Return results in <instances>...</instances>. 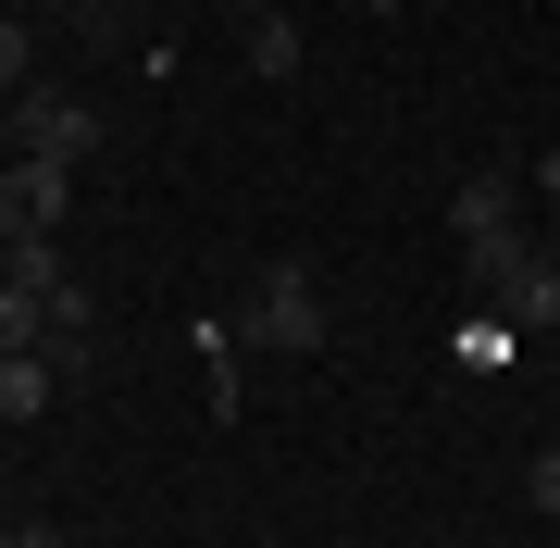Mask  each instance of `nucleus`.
<instances>
[{
  "label": "nucleus",
  "mask_w": 560,
  "mask_h": 548,
  "mask_svg": "<svg viewBox=\"0 0 560 548\" xmlns=\"http://www.w3.org/2000/svg\"><path fill=\"white\" fill-rule=\"evenodd\" d=\"M237 337H249V349H287V362L324 349V287H312V263H261V287L237 300Z\"/></svg>",
  "instance_id": "1"
},
{
  "label": "nucleus",
  "mask_w": 560,
  "mask_h": 548,
  "mask_svg": "<svg viewBox=\"0 0 560 548\" xmlns=\"http://www.w3.org/2000/svg\"><path fill=\"white\" fill-rule=\"evenodd\" d=\"M88 150H101V113L62 101V88H13V163H62L75 175Z\"/></svg>",
  "instance_id": "2"
},
{
  "label": "nucleus",
  "mask_w": 560,
  "mask_h": 548,
  "mask_svg": "<svg viewBox=\"0 0 560 548\" xmlns=\"http://www.w3.org/2000/svg\"><path fill=\"white\" fill-rule=\"evenodd\" d=\"M62 200H75L62 163H13V175H0V249H13V237H62Z\"/></svg>",
  "instance_id": "3"
},
{
  "label": "nucleus",
  "mask_w": 560,
  "mask_h": 548,
  "mask_svg": "<svg viewBox=\"0 0 560 548\" xmlns=\"http://www.w3.org/2000/svg\"><path fill=\"white\" fill-rule=\"evenodd\" d=\"M448 224H460V249H474V237H511V224H523V175H460L448 187Z\"/></svg>",
  "instance_id": "4"
},
{
  "label": "nucleus",
  "mask_w": 560,
  "mask_h": 548,
  "mask_svg": "<svg viewBox=\"0 0 560 548\" xmlns=\"http://www.w3.org/2000/svg\"><path fill=\"white\" fill-rule=\"evenodd\" d=\"M237 50H249V75H300V13H287V0H249Z\"/></svg>",
  "instance_id": "5"
},
{
  "label": "nucleus",
  "mask_w": 560,
  "mask_h": 548,
  "mask_svg": "<svg viewBox=\"0 0 560 548\" xmlns=\"http://www.w3.org/2000/svg\"><path fill=\"white\" fill-rule=\"evenodd\" d=\"M50 386H62L50 349H13V362H0V424H38V411H50Z\"/></svg>",
  "instance_id": "6"
},
{
  "label": "nucleus",
  "mask_w": 560,
  "mask_h": 548,
  "mask_svg": "<svg viewBox=\"0 0 560 548\" xmlns=\"http://www.w3.org/2000/svg\"><path fill=\"white\" fill-rule=\"evenodd\" d=\"M536 263H548V237H523V224H511V237H474V249H460V275H474L486 300H499L511 275H536Z\"/></svg>",
  "instance_id": "7"
},
{
  "label": "nucleus",
  "mask_w": 560,
  "mask_h": 548,
  "mask_svg": "<svg viewBox=\"0 0 560 548\" xmlns=\"http://www.w3.org/2000/svg\"><path fill=\"white\" fill-rule=\"evenodd\" d=\"M0 287L50 300V287H75V275H62V249H50V237H13V249H0Z\"/></svg>",
  "instance_id": "8"
},
{
  "label": "nucleus",
  "mask_w": 560,
  "mask_h": 548,
  "mask_svg": "<svg viewBox=\"0 0 560 548\" xmlns=\"http://www.w3.org/2000/svg\"><path fill=\"white\" fill-rule=\"evenodd\" d=\"M499 312H511L523 337H536V325H560V275H548V263H536V275H511V287H499Z\"/></svg>",
  "instance_id": "9"
},
{
  "label": "nucleus",
  "mask_w": 560,
  "mask_h": 548,
  "mask_svg": "<svg viewBox=\"0 0 560 548\" xmlns=\"http://www.w3.org/2000/svg\"><path fill=\"white\" fill-rule=\"evenodd\" d=\"M13 349H38V300H25V287H0V362H13Z\"/></svg>",
  "instance_id": "10"
},
{
  "label": "nucleus",
  "mask_w": 560,
  "mask_h": 548,
  "mask_svg": "<svg viewBox=\"0 0 560 548\" xmlns=\"http://www.w3.org/2000/svg\"><path fill=\"white\" fill-rule=\"evenodd\" d=\"M523 499H536L548 524H560V448H536V462H523Z\"/></svg>",
  "instance_id": "11"
},
{
  "label": "nucleus",
  "mask_w": 560,
  "mask_h": 548,
  "mask_svg": "<svg viewBox=\"0 0 560 548\" xmlns=\"http://www.w3.org/2000/svg\"><path fill=\"white\" fill-rule=\"evenodd\" d=\"M0 88H25V25L0 13Z\"/></svg>",
  "instance_id": "12"
},
{
  "label": "nucleus",
  "mask_w": 560,
  "mask_h": 548,
  "mask_svg": "<svg viewBox=\"0 0 560 548\" xmlns=\"http://www.w3.org/2000/svg\"><path fill=\"white\" fill-rule=\"evenodd\" d=\"M523 187H536V200L560 212V150H548V163H523Z\"/></svg>",
  "instance_id": "13"
},
{
  "label": "nucleus",
  "mask_w": 560,
  "mask_h": 548,
  "mask_svg": "<svg viewBox=\"0 0 560 548\" xmlns=\"http://www.w3.org/2000/svg\"><path fill=\"white\" fill-rule=\"evenodd\" d=\"M62 13H88V25H113V13H125V0H62Z\"/></svg>",
  "instance_id": "14"
},
{
  "label": "nucleus",
  "mask_w": 560,
  "mask_h": 548,
  "mask_svg": "<svg viewBox=\"0 0 560 548\" xmlns=\"http://www.w3.org/2000/svg\"><path fill=\"white\" fill-rule=\"evenodd\" d=\"M361 13H411V0H361Z\"/></svg>",
  "instance_id": "15"
},
{
  "label": "nucleus",
  "mask_w": 560,
  "mask_h": 548,
  "mask_svg": "<svg viewBox=\"0 0 560 548\" xmlns=\"http://www.w3.org/2000/svg\"><path fill=\"white\" fill-rule=\"evenodd\" d=\"M548 275H560V224H548Z\"/></svg>",
  "instance_id": "16"
},
{
  "label": "nucleus",
  "mask_w": 560,
  "mask_h": 548,
  "mask_svg": "<svg viewBox=\"0 0 560 548\" xmlns=\"http://www.w3.org/2000/svg\"><path fill=\"white\" fill-rule=\"evenodd\" d=\"M0 548H25V524H0Z\"/></svg>",
  "instance_id": "17"
},
{
  "label": "nucleus",
  "mask_w": 560,
  "mask_h": 548,
  "mask_svg": "<svg viewBox=\"0 0 560 548\" xmlns=\"http://www.w3.org/2000/svg\"><path fill=\"white\" fill-rule=\"evenodd\" d=\"M548 536H560V524H548Z\"/></svg>",
  "instance_id": "18"
}]
</instances>
